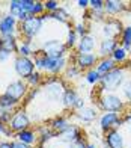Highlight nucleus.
<instances>
[{"label":"nucleus","instance_id":"f257e3e1","mask_svg":"<svg viewBox=\"0 0 131 148\" xmlns=\"http://www.w3.org/2000/svg\"><path fill=\"white\" fill-rule=\"evenodd\" d=\"M33 56H35V60H33L35 68L51 73L53 76L65 68V58H62V59H50V58L45 56L41 50L33 51Z\"/></svg>","mask_w":131,"mask_h":148},{"label":"nucleus","instance_id":"f03ea898","mask_svg":"<svg viewBox=\"0 0 131 148\" xmlns=\"http://www.w3.org/2000/svg\"><path fill=\"white\" fill-rule=\"evenodd\" d=\"M122 83H124V68H117V66L110 73L101 76V79H100L101 89L107 91V92L117 91V88L122 86Z\"/></svg>","mask_w":131,"mask_h":148},{"label":"nucleus","instance_id":"7ed1b4c3","mask_svg":"<svg viewBox=\"0 0 131 148\" xmlns=\"http://www.w3.org/2000/svg\"><path fill=\"white\" fill-rule=\"evenodd\" d=\"M42 20L41 17H29L26 21L20 23L18 30L21 33V36L27 41H33V38L39 35V32L42 30Z\"/></svg>","mask_w":131,"mask_h":148},{"label":"nucleus","instance_id":"20e7f679","mask_svg":"<svg viewBox=\"0 0 131 148\" xmlns=\"http://www.w3.org/2000/svg\"><path fill=\"white\" fill-rule=\"evenodd\" d=\"M67 44H63L59 39H47V41H44L41 51L50 59H62L67 53Z\"/></svg>","mask_w":131,"mask_h":148},{"label":"nucleus","instance_id":"39448f33","mask_svg":"<svg viewBox=\"0 0 131 148\" xmlns=\"http://www.w3.org/2000/svg\"><path fill=\"white\" fill-rule=\"evenodd\" d=\"M44 92L50 101H59V100L63 98V94H65L63 83L59 82L56 76H50V79H47V82H45Z\"/></svg>","mask_w":131,"mask_h":148},{"label":"nucleus","instance_id":"423d86ee","mask_svg":"<svg viewBox=\"0 0 131 148\" xmlns=\"http://www.w3.org/2000/svg\"><path fill=\"white\" fill-rule=\"evenodd\" d=\"M14 70L21 79L27 80L32 74L35 73V62L30 58L17 56L15 60H14Z\"/></svg>","mask_w":131,"mask_h":148},{"label":"nucleus","instance_id":"0eeeda50","mask_svg":"<svg viewBox=\"0 0 131 148\" xmlns=\"http://www.w3.org/2000/svg\"><path fill=\"white\" fill-rule=\"evenodd\" d=\"M100 106L102 107L106 112H124L125 109V104H124L122 98L117 97L116 94H106V95H102L100 98Z\"/></svg>","mask_w":131,"mask_h":148},{"label":"nucleus","instance_id":"6e6552de","mask_svg":"<svg viewBox=\"0 0 131 148\" xmlns=\"http://www.w3.org/2000/svg\"><path fill=\"white\" fill-rule=\"evenodd\" d=\"M29 125H30V118H29L27 113H26V110H23V109L17 110L14 115H12L11 123L8 124V127L12 130V133H15V134L23 132V130H27Z\"/></svg>","mask_w":131,"mask_h":148},{"label":"nucleus","instance_id":"1a4fd4ad","mask_svg":"<svg viewBox=\"0 0 131 148\" xmlns=\"http://www.w3.org/2000/svg\"><path fill=\"white\" fill-rule=\"evenodd\" d=\"M124 124V119L119 116V113H115V112H106L100 119V127L102 132H109V130H113L116 129L117 125Z\"/></svg>","mask_w":131,"mask_h":148},{"label":"nucleus","instance_id":"9d476101","mask_svg":"<svg viewBox=\"0 0 131 148\" xmlns=\"http://www.w3.org/2000/svg\"><path fill=\"white\" fill-rule=\"evenodd\" d=\"M5 94L20 101V100H21V98L26 95V94H27V83L23 82V79L14 80V82H11L8 86H6Z\"/></svg>","mask_w":131,"mask_h":148},{"label":"nucleus","instance_id":"9b49d317","mask_svg":"<svg viewBox=\"0 0 131 148\" xmlns=\"http://www.w3.org/2000/svg\"><path fill=\"white\" fill-rule=\"evenodd\" d=\"M17 20L12 15L0 17V35L2 36H15L17 33Z\"/></svg>","mask_w":131,"mask_h":148},{"label":"nucleus","instance_id":"f8f14e48","mask_svg":"<svg viewBox=\"0 0 131 148\" xmlns=\"http://www.w3.org/2000/svg\"><path fill=\"white\" fill-rule=\"evenodd\" d=\"M122 32H124V27L119 20H107L104 23L102 33L106 36V39H116L119 35H122Z\"/></svg>","mask_w":131,"mask_h":148},{"label":"nucleus","instance_id":"ddd939ff","mask_svg":"<svg viewBox=\"0 0 131 148\" xmlns=\"http://www.w3.org/2000/svg\"><path fill=\"white\" fill-rule=\"evenodd\" d=\"M98 62V56L94 53H77L75 66L78 70H94V65Z\"/></svg>","mask_w":131,"mask_h":148},{"label":"nucleus","instance_id":"4468645a","mask_svg":"<svg viewBox=\"0 0 131 148\" xmlns=\"http://www.w3.org/2000/svg\"><path fill=\"white\" fill-rule=\"evenodd\" d=\"M104 144L107 145V148H124V136L119 130H109L106 133V140Z\"/></svg>","mask_w":131,"mask_h":148},{"label":"nucleus","instance_id":"2eb2a0df","mask_svg":"<svg viewBox=\"0 0 131 148\" xmlns=\"http://www.w3.org/2000/svg\"><path fill=\"white\" fill-rule=\"evenodd\" d=\"M57 136L65 144H73V142H75V140L81 139V130L75 125H69L67 130L62 132L60 134H57Z\"/></svg>","mask_w":131,"mask_h":148},{"label":"nucleus","instance_id":"dca6fc26","mask_svg":"<svg viewBox=\"0 0 131 148\" xmlns=\"http://www.w3.org/2000/svg\"><path fill=\"white\" fill-rule=\"evenodd\" d=\"M9 15H12L15 20H18L20 23L26 21V20L30 17L29 12H26L21 6H20L18 0H11L9 2Z\"/></svg>","mask_w":131,"mask_h":148},{"label":"nucleus","instance_id":"f3484780","mask_svg":"<svg viewBox=\"0 0 131 148\" xmlns=\"http://www.w3.org/2000/svg\"><path fill=\"white\" fill-rule=\"evenodd\" d=\"M0 50L6 53H14L18 51V44L15 36H2L0 35Z\"/></svg>","mask_w":131,"mask_h":148},{"label":"nucleus","instance_id":"a211bd4d","mask_svg":"<svg viewBox=\"0 0 131 148\" xmlns=\"http://www.w3.org/2000/svg\"><path fill=\"white\" fill-rule=\"evenodd\" d=\"M125 9V3L124 2H119V0H107L104 2V12L109 15H116L122 12Z\"/></svg>","mask_w":131,"mask_h":148},{"label":"nucleus","instance_id":"6ab92c4d","mask_svg":"<svg viewBox=\"0 0 131 148\" xmlns=\"http://www.w3.org/2000/svg\"><path fill=\"white\" fill-rule=\"evenodd\" d=\"M75 116L80 121H83V123H92V121L96 118V110L94 109V107L84 106V107H81L80 110H77Z\"/></svg>","mask_w":131,"mask_h":148},{"label":"nucleus","instance_id":"aec40b11","mask_svg":"<svg viewBox=\"0 0 131 148\" xmlns=\"http://www.w3.org/2000/svg\"><path fill=\"white\" fill-rule=\"evenodd\" d=\"M117 49L116 39H102L100 44V55L102 58H107L109 55H113V51Z\"/></svg>","mask_w":131,"mask_h":148},{"label":"nucleus","instance_id":"412c9836","mask_svg":"<svg viewBox=\"0 0 131 148\" xmlns=\"http://www.w3.org/2000/svg\"><path fill=\"white\" fill-rule=\"evenodd\" d=\"M95 49V38L86 35L78 41V53H90Z\"/></svg>","mask_w":131,"mask_h":148},{"label":"nucleus","instance_id":"4be33fe9","mask_svg":"<svg viewBox=\"0 0 131 148\" xmlns=\"http://www.w3.org/2000/svg\"><path fill=\"white\" fill-rule=\"evenodd\" d=\"M115 64H116V62H115L113 59L104 58L102 60H100V64L96 65V71H98V74H100V76H104V74L110 73L112 70L116 68V65H115Z\"/></svg>","mask_w":131,"mask_h":148},{"label":"nucleus","instance_id":"5701e85b","mask_svg":"<svg viewBox=\"0 0 131 148\" xmlns=\"http://www.w3.org/2000/svg\"><path fill=\"white\" fill-rule=\"evenodd\" d=\"M69 125H71V124H69V123H68V121L65 119V118H62V116H57V118H54V119L50 123V129L53 130L56 134H60L62 132L67 130Z\"/></svg>","mask_w":131,"mask_h":148},{"label":"nucleus","instance_id":"b1692460","mask_svg":"<svg viewBox=\"0 0 131 148\" xmlns=\"http://www.w3.org/2000/svg\"><path fill=\"white\" fill-rule=\"evenodd\" d=\"M15 138L20 140V142H23V144H26V145H32V144L36 142V134H35L33 130H30V129L17 133Z\"/></svg>","mask_w":131,"mask_h":148},{"label":"nucleus","instance_id":"393cba45","mask_svg":"<svg viewBox=\"0 0 131 148\" xmlns=\"http://www.w3.org/2000/svg\"><path fill=\"white\" fill-rule=\"evenodd\" d=\"M78 98H80V95H78L74 89H67V91H65V94H63L62 101H63L65 107H71V109H74V106H75Z\"/></svg>","mask_w":131,"mask_h":148},{"label":"nucleus","instance_id":"a878e982","mask_svg":"<svg viewBox=\"0 0 131 148\" xmlns=\"http://www.w3.org/2000/svg\"><path fill=\"white\" fill-rule=\"evenodd\" d=\"M18 103H20L18 100L6 95V94H2V95H0V107H2V109L12 110V109H15V107L18 106Z\"/></svg>","mask_w":131,"mask_h":148},{"label":"nucleus","instance_id":"bb28decb","mask_svg":"<svg viewBox=\"0 0 131 148\" xmlns=\"http://www.w3.org/2000/svg\"><path fill=\"white\" fill-rule=\"evenodd\" d=\"M122 49L125 51L131 50V26L124 27V32H122Z\"/></svg>","mask_w":131,"mask_h":148},{"label":"nucleus","instance_id":"cd10ccee","mask_svg":"<svg viewBox=\"0 0 131 148\" xmlns=\"http://www.w3.org/2000/svg\"><path fill=\"white\" fill-rule=\"evenodd\" d=\"M50 15H51V20H56L59 23H68V20H69V14L63 8H59L56 12H53Z\"/></svg>","mask_w":131,"mask_h":148},{"label":"nucleus","instance_id":"c85d7f7f","mask_svg":"<svg viewBox=\"0 0 131 148\" xmlns=\"http://www.w3.org/2000/svg\"><path fill=\"white\" fill-rule=\"evenodd\" d=\"M112 56H113L112 59L115 60V62H124V60L127 59V51L124 50L122 47H117V49L113 51V55H112Z\"/></svg>","mask_w":131,"mask_h":148},{"label":"nucleus","instance_id":"c756f323","mask_svg":"<svg viewBox=\"0 0 131 148\" xmlns=\"http://www.w3.org/2000/svg\"><path fill=\"white\" fill-rule=\"evenodd\" d=\"M100 79H101V76L98 74L96 70H89L88 74H86V80H88V83H90V85L100 83Z\"/></svg>","mask_w":131,"mask_h":148},{"label":"nucleus","instance_id":"7c9ffc66","mask_svg":"<svg viewBox=\"0 0 131 148\" xmlns=\"http://www.w3.org/2000/svg\"><path fill=\"white\" fill-rule=\"evenodd\" d=\"M45 11V8H44V3L42 2H35V5L32 6V9H30V17H38V15H41L42 12Z\"/></svg>","mask_w":131,"mask_h":148},{"label":"nucleus","instance_id":"2f4dec72","mask_svg":"<svg viewBox=\"0 0 131 148\" xmlns=\"http://www.w3.org/2000/svg\"><path fill=\"white\" fill-rule=\"evenodd\" d=\"M12 115H14V113H11V110H6V109H2V107H0V123L2 124L8 125L11 123V119H12Z\"/></svg>","mask_w":131,"mask_h":148},{"label":"nucleus","instance_id":"473e14b6","mask_svg":"<svg viewBox=\"0 0 131 148\" xmlns=\"http://www.w3.org/2000/svg\"><path fill=\"white\" fill-rule=\"evenodd\" d=\"M44 8L45 11H48V14H53L60 6H59V2H56V0H47V2H44Z\"/></svg>","mask_w":131,"mask_h":148},{"label":"nucleus","instance_id":"72a5a7b5","mask_svg":"<svg viewBox=\"0 0 131 148\" xmlns=\"http://www.w3.org/2000/svg\"><path fill=\"white\" fill-rule=\"evenodd\" d=\"M75 42H77V33H75V30L71 29L67 36V47H74Z\"/></svg>","mask_w":131,"mask_h":148},{"label":"nucleus","instance_id":"f704fd0d","mask_svg":"<svg viewBox=\"0 0 131 148\" xmlns=\"http://www.w3.org/2000/svg\"><path fill=\"white\" fill-rule=\"evenodd\" d=\"M122 92H124V95L127 97V100H128L130 104H131V79L127 80V82L122 85Z\"/></svg>","mask_w":131,"mask_h":148},{"label":"nucleus","instance_id":"c9c22d12","mask_svg":"<svg viewBox=\"0 0 131 148\" xmlns=\"http://www.w3.org/2000/svg\"><path fill=\"white\" fill-rule=\"evenodd\" d=\"M41 80H42V77H41V74H39L38 71H35L32 76L27 79V83L29 85H32V86H35V85H39L41 83Z\"/></svg>","mask_w":131,"mask_h":148},{"label":"nucleus","instance_id":"e433bc0d","mask_svg":"<svg viewBox=\"0 0 131 148\" xmlns=\"http://www.w3.org/2000/svg\"><path fill=\"white\" fill-rule=\"evenodd\" d=\"M92 11H104V2L102 0H90L89 2Z\"/></svg>","mask_w":131,"mask_h":148},{"label":"nucleus","instance_id":"4c0bfd02","mask_svg":"<svg viewBox=\"0 0 131 148\" xmlns=\"http://www.w3.org/2000/svg\"><path fill=\"white\" fill-rule=\"evenodd\" d=\"M75 33L81 35V38L86 36V35H88V26L83 24V23H77V24H75Z\"/></svg>","mask_w":131,"mask_h":148},{"label":"nucleus","instance_id":"58836bf2","mask_svg":"<svg viewBox=\"0 0 131 148\" xmlns=\"http://www.w3.org/2000/svg\"><path fill=\"white\" fill-rule=\"evenodd\" d=\"M18 3H20V6H21V8H23L26 12H30L32 6L35 5L33 0H18Z\"/></svg>","mask_w":131,"mask_h":148},{"label":"nucleus","instance_id":"ea45409f","mask_svg":"<svg viewBox=\"0 0 131 148\" xmlns=\"http://www.w3.org/2000/svg\"><path fill=\"white\" fill-rule=\"evenodd\" d=\"M78 74H80V70H78L75 65H71L67 68V77H75Z\"/></svg>","mask_w":131,"mask_h":148},{"label":"nucleus","instance_id":"a19ab883","mask_svg":"<svg viewBox=\"0 0 131 148\" xmlns=\"http://www.w3.org/2000/svg\"><path fill=\"white\" fill-rule=\"evenodd\" d=\"M68 148H88V144L84 142L83 139H78V140H75V142L69 144V147H68Z\"/></svg>","mask_w":131,"mask_h":148},{"label":"nucleus","instance_id":"79ce46f5","mask_svg":"<svg viewBox=\"0 0 131 148\" xmlns=\"http://www.w3.org/2000/svg\"><path fill=\"white\" fill-rule=\"evenodd\" d=\"M12 148H30V145H26L23 142H20V140H14L12 142Z\"/></svg>","mask_w":131,"mask_h":148},{"label":"nucleus","instance_id":"37998d69","mask_svg":"<svg viewBox=\"0 0 131 148\" xmlns=\"http://www.w3.org/2000/svg\"><path fill=\"white\" fill-rule=\"evenodd\" d=\"M9 53H6V51H2L0 50V64H3V62H6V60L9 59Z\"/></svg>","mask_w":131,"mask_h":148},{"label":"nucleus","instance_id":"c03bdc74","mask_svg":"<svg viewBox=\"0 0 131 148\" xmlns=\"http://www.w3.org/2000/svg\"><path fill=\"white\" fill-rule=\"evenodd\" d=\"M77 5L78 6H80V8H88V6H89V2H88V0H78V2H77Z\"/></svg>","mask_w":131,"mask_h":148},{"label":"nucleus","instance_id":"a18cd8bd","mask_svg":"<svg viewBox=\"0 0 131 148\" xmlns=\"http://www.w3.org/2000/svg\"><path fill=\"white\" fill-rule=\"evenodd\" d=\"M0 148H12V142H9V140H3V142H0Z\"/></svg>","mask_w":131,"mask_h":148},{"label":"nucleus","instance_id":"49530a36","mask_svg":"<svg viewBox=\"0 0 131 148\" xmlns=\"http://www.w3.org/2000/svg\"><path fill=\"white\" fill-rule=\"evenodd\" d=\"M5 124H2V123H0V134H3V132H5Z\"/></svg>","mask_w":131,"mask_h":148},{"label":"nucleus","instance_id":"de8ad7c7","mask_svg":"<svg viewBox=\"0 0 131 148\" xmlns=\"http://www.w3.org/2000/svg\"><path fill=\"white\" fill-rule=\"evenodd\" d=\"M88 148H96L95 144H88Z\"/></svg>","mask_w":131,"mask_h":148}]
</instances>
